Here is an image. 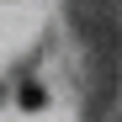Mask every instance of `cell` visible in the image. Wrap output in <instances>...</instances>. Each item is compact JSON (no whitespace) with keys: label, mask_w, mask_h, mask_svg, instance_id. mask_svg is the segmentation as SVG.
Listing matches in <instances>:
<instances>
[{"label":"cell","mask_w":122,"mask_h":122,"mask_svg":"<svg viewBox=\"0 0 122 122\" xmlns=\"http://www.w3.org/2000/svg\"><path fill=\"white\" fill-rule=\"evenodd\" d=\"M21 106H43V90H37V85H21Z\"/></svg>","instance_id":"obj_1"}]
</instances>
